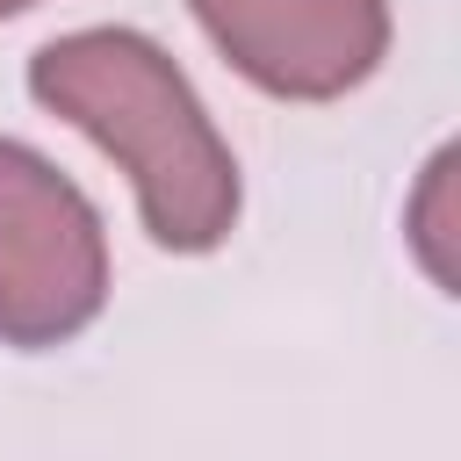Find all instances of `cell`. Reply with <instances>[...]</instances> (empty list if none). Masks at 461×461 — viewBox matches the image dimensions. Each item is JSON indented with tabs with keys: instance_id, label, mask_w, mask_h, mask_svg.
Returning <instances> with one entry per match:
<instances>
[{
	"instance_id": "cell-2",
	"label": "cell",
	"mask_w": 461,
	"mask_h": 461,
	"mask_svg": "<svg viewBox=\"0 0 461 461\" xmlns=\"http://www.w3.org/2000/svg\"><path fill=\"white\" fill-rule=\"evenodd\" d=\"M108 303V238L94 202L29 144L0 137V346L79 339Z\"/></svg>"
},
{
	"instance_id": "cell-5",
	"label": "cell",
	"mask_w": 461,
	"mask_h": 461,
	"mask_svg": "<svg viewBox=\"0 0 461 461\" xmlns=\"http://www.w3.org/2000/svg\"><path fill=\"white\" fill-rule=\"evenodd\" d=\"M22 7H36V0H0V14H22Z\"/></svg>"
},
{
	"instance_id": "cell-1",
	"label": "cell",
	"mask_w": 461,
	"mask_h": 461,
	"mask_svg": "<svg viewBox=\"0 0 461 461\" xmlns=\"http://www.w3.org/2000/svg\"><path fill=\"white\" fill-rule=\"evenodd\" d=\"M29 94L86 130L137 187L166 252H216L238 223V158L202 115L187 72L137 29H72L29 58Z\"/></svg>"
},
{
	"instance_id": "cell-4",
	"label": "cell",
	"mask_w": 461,
	"mask_h": 461,
	"mask_svg": "<svg viewBox=\"0 0 461 461\" xmlns=\"http://www.w3.org/2000/svg\"><path fill=\"white\" fill-rule=\"evenodd\" d=\"M411 245H418L425 274L454 295V151H439L425 166V187L411 202Z\"/></svg>"
},
{
	"instance_id": "cell-3",
	"label": "cell",
	"mask_w": 461,
	"mask_h": 461,
	"mask_svg": "<svg viewBox=\"0 0 461 461\" xmlns=\"http://www.w3.org/2000/svg\"><path fill=\"white\" fill-rule=\"evenodd\" d=\"M194 22L281 101H339L389 50V0H194Z\"/></svg>"
}]
</instances>
